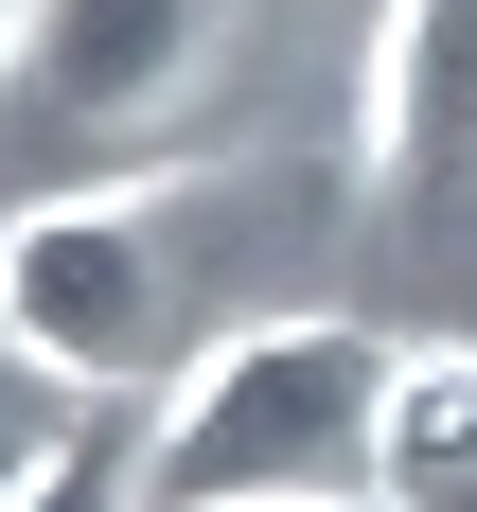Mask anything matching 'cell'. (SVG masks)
<instances>
[{"instance_id": "6da1fadb", "label": "cell", "mask_w": 477, "mask_h": 512, "mask_svg": "<svg viewBox=\"0 0 477 512\" xmlns=\"http://www.w3.org/2000/svg\"><path fill=\"white\" fill-rule=\"evenodd\" d=\"M265 195H283L265 159H142V177L18 195L0 212V336L53 354L89 407H159L230 336V248Z\"/></svg>"}, {"instance_id": "7a4b0ae2", "label": "cell", "mask_w": 477, "mask_h": 512, "mask_svg": "<svg viewBox=\"0 0 477 512\" xmlns=\"http://www.w3.org/2000/svg\"><path fill=\"white\" fill-rule=\"evenodd\" d=\"M389 371L407 336L371 318H230L142 407L124 512H354L389 460Z\"/></svg>"}, {"instance_id": "3957f363", "label": "cell", "mask_w": 477, "mask_h": 512, "mask_svg": "<svg viewBox=\"0 0 477 512\" xmlns=\"http://www.w3.org/2000/svg\"><path fill=\"white\" fill-rule=\"evenodd\" d=\"M230 53H248V0H0V159L36 195L195 159Z\"/></svg>"}, {"instance_id": "277c9868", "label": "cell", "mask_w": 477, "mask_h": 512, "mask_svg": "<svg viewBox=\"0 0 477 512\" xmlns=\"http://www.w3.org/2000/svg\"><path fill=\"white\" fill-rule=\"evenodd\" d=\"M477 177V0H389L371 18V106H354V195L424 212Z\"/></svg>"}, {"instance_id": "5b68a950", "label": "cell", "mask_w": 477, "mask_h": 512, "mask_svg": "<svg viewBox=\"0 0 477 512\" xmlns=\"http://www.w3.org/2000/svg\"><path fill=\"white\" fill-rule=\"evenodd\" d=\"M371 495H389V512H477V354H460V336H407Z\"/></svg>"}, {"instance_id": "8992f818", "label": "cell", "mask_w": 477, "mask_h": 512, "mask_svg": "<svg viewBox=\"0 0 477 512\" xmlns=\"http://www.w3.org/2000/svg\"><path fill=\"white\" fill-rule=\"evenodd\" d=\"M89 460H106V407H89L53 354H18V336H0V512H36L53 477H89Z\"/></svg>"}, {"instance_id": "52a82bcc", "label": "cell", "mask_w": 477, "mask_h": 512, "mask_svg": "<svg viewBox=\"0 0 477 512\" xmlns=\"http://www.w3.org/2000/svg\"><path fill=\"white\" fill-rule=\"evenodd\" d=\"M36 512H106V460H89V477H53V495H36Z\"/></svg>"}, {"instance_id": "ba28073f", "label": "cell", "mask_w": 477, "mask_h": 512, "mask_svg": "<svg viewBox=\"0 0 477 512\" xmlns=\"http://www.w3.org/2000/svg\"><path fill=\"white\" fill-rule=\"evenodd\" d=\"M354 512H389V495H354Z\"/></svg>"}]
</instances>
